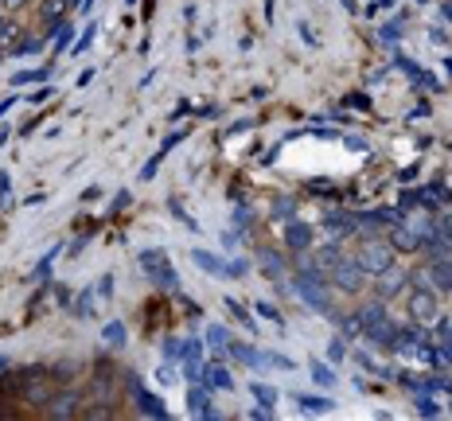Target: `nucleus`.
<instances>
[{
  "label": "nucleus",
  "instance_id": "nucleus-29",
  "mask_svg": "<svg viewBox=\"0 0 452 421\" xmlns=\"http://www.w3.org/2000/svg\"><path fill=\"white\" fill-rule=\"evenodd\" d=\"M102 339L113 343V348H121V343H125V324H121V320H109V324L102 328Z\"/></svg>",
  "mask_w": 452,
  "mask_h": 421
},
{
  "label": "nucleus",
  "instance_id": "nucleus-2",
  "mask_svg": "<svg viewBox=\"0 0 452 421\" xmlns=\"http://www.w3.org/2000/svg\"><path fill=\"white\" fill-rule=\"evenodd\" d=\"M141 269L148 273V281H152L156 289L179 293V273L172 269V262H168L164 250H144V253H141Z\"/></svg>",
  "mask_w": 452,
  "mask_h": 421
},
{
  "label": "nucleus",
  "instance_id": "nucleus-21",
  "mask_svg": "<svg viewBox=\"0 0 452 421\" xmlns=\"http://www.w3.org/2000/svg\"><path fill=\"white\" fill-rule=\"evenodd\" d=\"M74 409H78V394H74V390H67L63 398H55V402L47 406V413H51V418H71Z\"/></svg>",
  "mask_w": 452,
  "mask_h": 421
},
{
  "label": "nucleus",
  "instance_id": "nucleus-26",
  "mask_svg": "<svg viewBox=\"0 0 452 421\" xmlns=\"http://www.w3.org/2000/svg\"><path fill=\"white\" fill-rule=\"evenodd\" d=\"M223 308H226L230 316H234V320H238L242 328H253V320H250V308H242V304L234 301V297H223Z\"/></svg>",
  "mask_w": 452,
  "mask_h": 421
},
{
  "label": "nucleus",
  "instance_id": "nucleus-7",
  "mask_svg": "<svg viewBox=\"0 0 452 421\" xmlns=\"http://www.w3.org/2000/svg\"><path fill=\"white\" fill-rule=\"evenodd\" d=\"M390 246H394V253H417L421 246H425V230L409 227V223H394L390 227Z\"/></svg>",
  "mask_w": 452,
  "mask_h": 421
},
{
  "label": "nucleus",
  "instance_id": "nucleus-48",
  "mask_svg": "<svg viewBox=\"0 0 452 421\" xmlns=\"http://www.w3.org/2000/svg\"><path fill=\"white\" fill-rule=\"evenodd\" d=\"M300 36H304V39H308V43H312V47H316V43H320V39H316V32H312V27H308V24H300Z\"/></svg>",
  "mask_w": 452,
  "mask_h": 421
},
{
  "label": "nucleus",
  "instance_id": "nucleus-10",
  "mask_svg": "<svg viewBox=\"0 0 452 421\" xmlns=\"http://www.w3.org/2000/svg\"><path fill=\"white\" fill-rule=\"evenodd\" d=\"M409 316L429 324V320H437V293L433 289H414L409 293Z\"/></svg>",
  "mask_w": 452,
  "mask_h": 421
},
{
  "label": "nucleus",
  "instance_id": "nucleus-38",
  "mask_svg": "<svg viewBox=\"0 0 452 421\" xmlns=\"http://www.w3.org/2000/svg\"><path fill=\"white\" fill-rule=\"evenodd\" d=\"M98 297H102V301H109V297H113V273H102V281H98Z\"/></svg>",
  "mask_w": 452,
  "mask_h": 421
},
{
  "label": "nucleus",
  "instance_id": "nucleus-42",
  "mask_svg": "<svg viewBox=\"0 0 452 421\" xmlns=\"http://www.w3.org/2000/svg\"><path fill=\"white\" fill-rule=\"evenodd\" d=\"M265 273H269V277H277V273H281V262H277L273 253H265Z\"/></svg>",
  "mask_w": 452,
  "mask_h": 421
},
{
  "label": "nucleus",
  "instance_id": "nucleus-49",
  "mask_svg": "<svg viewBox=\"0 0 452 421\" xmlns=\"http://www.w3.org/2000/svg\"><path fill=\"white\" fill-rule=\"evenodd\" d=\"M343 145H347V148H359V152H367V145H363L359 137H343Z\"/></svg>",
  "mask_w": 452,
  "mask_h": 421
},
{
  "label": "nucleus",
  "instance_id": "nucleus-46",
  "mask_svg": "<svg viewBox=\"0 0 452 421\" xmlns=\"http://www.w3.org/2000/svg\"><path fill=\"white\" fill-rule=\"evenodd\" d=\"M129 199H133L129 192H117V199H113V211H125V207H129Z\"/></svg>",
  "mask_w": 452,
  "mask_h": 421
},
{
  "label": "nucleus",
  "instance_id": "nucleus-43",
  "mask_svg": "<svg viewBox=\"0 0 452 421\" xmlns=\"http://www.w3.org/2000/svg\"><path fill=\"white\" fill-rule=\"evenodd\" d=\"M409 207H421V199H417V192H402V211H409Z\"/></svg>",
  "mask_w": 452,
  "mask_h": 421
},
{
  "label": "nucleus",
  "instance_id": "nucleus-1",
  "mask_svg": "<svg viewBox=\"0 0 452 421\" xmlns=\"http://www.w3.org/2000/svg\"><path fill=\"white\" fill-rule=\"evenodd\" d=\"M359 328H363V336H367L370 343H382L386 351H390L394 336H398L394 320L386 316V308H382L378 301H374V304H363V308H359Z\"/></svg>",
  "mask_w": 452,
  "mask_h": 421
},
{
  "label": "nucleus",
  "instance_id": "nucleus-24",
  "mask_svg": "<svg viewBox=\"0 0 452 421\" xmlns=\"http://www.w3.org/2000/svg\"><path fill=\"white\" fill-rule=\"evenodd\" d=\"M402 27H405V16H398V20H386V24L378 27V39H382V43H398V39H402Z\"/></svg>",
  "mask_w": 452,
  "mask_h": 421
},
{
  "label": "nucleus",
  "instance_id": "nucleus-11",
  "mask_svg": "<svg viewBox=\"0 0 452 421\" xmlns=\"http://www.w3.org/2000/svg\"><path fill=\"white\" fill-rule=\"evenodd\" d=\"M402 383L414 390V394H452V378L444 374H429V378H414V374H402Z\"/></svg>",
  "mask_w": 452,
  "mask_h": 421
},
{
  "label": "nucleus",
  "instance_id": "nucleus-22",
  "mask_svg": "<svg viewBox=\"0 0 452 421\" xmlns=\"http://www.w3.org/2000/svg\"><path fill=\"white\" fill-rule=\"evenodd\" d=\"M324 227L332 230V234H351V230H359V218L355 215H328Z\"/></svg>",
  "mask_w": 452,
  "mask_h": 421
},
{
  "label": "nucleus",
  "instance_id": "nucleus-9",
  "mask_svg": "<svg viewBox=\"0 0 452 421\" xmlns=\"http://www.w3.org/2000/svg\"><path fill=\"white\" fill-rule=\"evenodd\" d=\"M328 277H332V281H335L343 293H359V289H363V277H367V273L355 265V258H339V265H335Z\"/></svg>",
  "mask_w": 452,
  "mask_h": 421
},
{
  "label": "nucleus",
  "instance_id": "nucleus-39",
  "mask_svg": "<svg viewBox=\"0 0 452 421\" xmlns=\"http://www.w3.org/2000/svg\"><path fill=\"white\" fill-rule=\"evenodd\" d=\"M183 137H188V133H183V129H176V133H172V137L164 141V145H160V152H156V157H168V152H172V148H176L179 141H183Z\"/></svg>",
  "mask_w": 452,
  "mask_h": 421
},
{
  "label": "nucleus",
  "instance_id": "nucleus-12",
  "mask_svg": "<svg viewBox=\"0 0 452 421\" xmlns=\"http://www.w3.org/2000/svg\"><path fill=\"white\" fill-rule=\"evenodd\" d=\"M203 383L211 390H234V374L226 371L223 363H211V367H203Z\"/></svg>",
  "mask_w": 452,
  "mask_h": 421
},
{
  "label": "nucleus",
  "instance_id": "nucleus-36",
  "mask_svg": "<svg viewBox=\"0 0 452 421\" xmlns=\"http://www.w3.org/2000/svg\"><path fill=\"white\" fill-rule=\"evenodd\" d=\"M94 36H98V24H86L82 39H78V43H74V47H71V55H82V51L90 47V43H94Z\"/></svg>",
  "mask_w": 452,
  "mask_h": 421
},
{
  "label": "nucleus",
  "instance_id": "nucleus-35",
  "mask_svg": "<svg viewBox=\"0 0 452 421\" xmlns=\"http://www.w3.org/2000/svg\"><path fill=\"white\" fill-rule=\"evenodd\" d=\"M328 359H332V363H343L347 359V339L343 336H335L332 343H328Z\"/></svg>",
  "mask_w": 452,
  "mask_h": 421
},
{
  "label": "nucleus",
  "instance_id": "nucleus-32",
  "mask_svg": "<svg viewBox=\"0 0 452 421\" xmlns=\"http://www.w3.org/2000/svg\"><path fill=\"white\" fill-rule=\"evenodd\" d=\"M250 390H253V398H258L262 406H269V409H273V402H277V390H273V386H265V383H250Z\"/></svg>",
  "mask_w": 452,
  "mask_h": 421
},
{
  "label": "nucleus",
  "instance_id": "nucleus-5",
  "mask_svg": "<svg viewBox=\"0 0 452 421\" xmlns=\"http://www.w3.org/2000/svg\"><path fill=\"white\" fill-rule=\"evenodd\" d=\"M293 293H297V297L308 304V308H316V312H332V301H328V293H324V281H316V277L297 273V281H293Z\"/></svg>",
  "mask_w": 452,
  "mask_h": 421
},
{
  "label": "nucleus",
  "instance_id": "nucleus-18",
  "mask_svg": "<svg viewBox=\"0 0 452 421\" xmlns=\"http://www.w3.org/2000/svg\"><path fill=\"white\" fill-rule=\"evenodd\" d=\"M335 265H339V246H324V250L312 258V269H316L320 277H328Z\"/></svg>",
  "mask_w": 452,
  "mask_h": 421
},
{
  "label": "nucleus",
  "instance_id": "nucleus-31",
  "mask_svg": "<svg viewBox=\"0 0 452 421\" xmlns=\"http://www.w3.org/2000/svg\"><path fill=\"white\" fill-rule=\"evenodd\" d=\"M297 402H300L304 409H312V413H316V409H320V413H328V409H335V402H332V398H308V394H300Z\"/></svg>",
  "mask_w": 452,
  "mask_h": 421
},
{
  "label": "nucleus",
  "instance_id": "nucleus-51",
  "mask_svg": "<svg viewBox=\"0 0 452 421\" xmlns=\"http://www.w3.org/2000/svg\"><path fill=\"white\" fill-rule=\"evenodd\" d=\"M27 0H4V12H16V8H24Z\"/></svg>",
  "mask_w": 452,
  "mask_h": 421
},
{
  "label": "nucleus",
  "instance_id": "nucleus-3",
  "mask_svg": "<svg viewBox=\"0 0 452 421\" xmlns=\"http://www.w3.org/2000/svg\"><path fill=\"white\" fill-rule=\"evenodd\" d=\"M355 265L363 269V273H370V277H382L386 269H394V246L390 242H378V238L363 242L359 253H355Z\"/></svg>",
  "mask_w": 452,
  "mask_h": 421
},
{
  "label": "nucleus",
  "instance_id": "nucleus-41",
  "mask_svg": "<svg viewBox=\"0 0 452 421\" xmlns=\"http://www.w3.org/2000/svg\"><path fill=\"white\" fill-rule=\"evenodd\" d=\"M347 106H355V109H370V98H367V94H347Z\"/></svg>",
  "mask_w": 452,
  "mask_h": 421
},
{
  "label": "nucleus",
  "instance_id": "nucleus-55",
  "mask_svg": "<svg viewBox=\"0 0 452 421\" xmlns=\"http://www.w3.org/2000/svg\"><path fill=\"white\" fill-rule=\"evenodd\" d=\"M0 8H4V0H0Z\"/></svg>",
  "mask_w": 452,
  "mask_h": 421
},
{
  "label": "nucleus",
  "instance_id": "nucleus-30",
  "mask_svg": "<svg viewBox=\"0 0 452 421\" xmlns=\"http://www.w3.org/2000/svg\"><path fill=\"white\" fill-rule=\"evenodd\" d=\"M312 383H316V386H335L332 367H324L320 359H312Z\"/></svg>",
  "mask_w": 452,
  "mask_h": 421
},
{
  "label": "nucleus",
  "instance_id": "nucleus-40",
  "mask_svg": "<svg viewBox=\"0 0 452 421\" xmlns=\"http://www.w3.org/2000/svg\"><path fill=\"white\" fill-rule=\"evenodd\" d=\"M164 355H168V359H183V339H168Z\"/></svg>",
  "mask_w": 452,
  "mask_h": 421
},
{
  "label": "nucleus",
  "instance_id": "nucleus-16",
  "mask_svg": "<svg viewBox=\"0 0 452 421\" xmlns=\"http://www.w3.org/2000/svg\"><path fill=\"white\" fill-rule=\"evenodd\" d=\"M285 246L289 250H308L312 246V227L308 223H289L285 227Z\"/></svg>",
  "mask_w": 452,
  "mask_h": 421
},
{
  "label": "nucleus",
  "instance_id": "nucleus-50",
  "mask_svg": "<svg viewBox=\"0 0 452 421\" xmlns=\"http://www.w3.org/2000/svg\"><path fill=\"white\" fill-rule=\"evenodd\" d=\"M156 378H160L164 386H172V367H160V371H156Z\"/></svg>",
  "mask_w": 452,
  "mask_h": 421
},
{
  "label": "nucleus",
  "instance_id": "nucleus-45",
  "mask_svg": "<svg viewBox=\"0 0 452 421\" xmlns=\"http://www.w3.org/2000/svg\"><path fill=\"white\" fill-rule=\"evenodd\" d=\"M437 230H440V234H444V238L452 242V215H444V218H440V223H437Z\"/></svg>",
  "mask_w": 452,
  "mask_h": 421
},
{
  "label": "nucleus",
  "instance_id": "nucleus-56",
  "mask_svg": "<svg viewBox=\"0 0 452 421\" xmlns=\"http://www.w3.org/2000/svg\"><path fill=\"white\" fill-rule=\"evenodd\" d=\"M129 4H137V0H129Z\"/></svg>",
  "mask_w": 452,
  "mask_h": 421
},
{
  "label": "nucleus",
  "instance_id": "nucleus-47",
  "mask_svg": "<svg viewBox=\"0 0 452 421\" xmlns=\"http://www.w3.org/2000/svg\"><path fill=\"white\" fill-rule=\"evenodd\" d=\"M386 8H394V0H374V4H370L367 12L374 16V12H386Z\"/></svg>",
  "mask_w": 452,
  "mask_h": 421
},
{
  "label": "nucleus",
  "instance_id": "nucleus-33",
  "mask_svg": "<svg viewBox=\"0 0 452 421\" xmlns=\"http://www.w3.org/2000/svg\"><path fill=\"white\" fill-rule=\"evenodd\" d=\"M414 406H417V413H421V418H440V406L433 402V398H425V394H417Z\"/></svg>",
  "mask_w": 452,
  "mask_h": 421
},
{
  "label": "nucleus",
  "instance_id": "nucleus-17",
  "mask_svg": "<svg viewBox=\"0 0 452 421\" xmlns=\"http://www.w3.org/2000/svg\"><path fill=\"white\" fill-rule=\"evenodd\" d=\"M63 12H67V0H47L39 8V20H43V32H55L63 24Z\"/></svg>",
  "mask_w": 452,
  "mask_h": 421
},
{
  "label": "nucleus",
  "instance_id": "nucleus-13",
  "mask_svg": "<svg viewBox=\"0 0 452 421\" xmlns=\"http://www.w3.org/2000/svg\"><path fill=\"white\" fill-rule=\"evenodd\" d=\"M429 281H433V289H452V258H433L429 265Z\"/></svg>",
  "mask_w": 452,
  "mask_h": 421
},
{
  "label": "nucleus",
  "instance_id": "nucleus-8",
  "mask_svg": "<svg viewBox=\"0 0 452 421\" xmlns=\"http://www.w3.org/2000/svg\"><path fill=\"white\" fill-rule=\"evenodd\" d=\"M191 262L199 265V269H207L211 277H242L246 269H250L246 262H218V258L207 253V250H195V253H191Z\"/></svg>",
  "mask_w": 452,
  "mask_h": 421
},
{
  "label": "nucleus",
  "instance_id": "nucleus-52",
  "mask_svg": "<svg viewBox=\"0 0 452 421\" xmlns=\"http://www.w3.org/2000/svg\"><path fill=\"white\" fill-rule=\"evenodd\" d=\"M440 16H444V20H449V24H452V0H449V4H444V8H440Z\"/></svg>",
  "mask_w": 452,
  "mask_h": 421
},
{
  "label": "nucleus",
  "instance_id": "nucleus-34",
  "mask_svg": "<svg viewBox=\"0 0 452 421\" xmlns=\"http://www.w3.org/2000/svg\"><path fill=\"white\" fill-rule=\"evenodd\" d=\"M253 312H258V316H265V320H273L277 328H285V320H281V312H277V304H269V301H258V304H253Z\"/></svg>",
  "mask_w": 452,
  "mask_h": 421
},
{
  "label": "nucleus",
  "instance_id": "nucleus-53",
  "mask_svg": "<svg viewBox=\"0 0 452 421\" xmlns=\"http://www.w3.org/2000/svg\"><path fill=\"white\" fill-rule=\"evenodd\" d=\"M78 4H82V0H67V8H78Z\"/></svg>",
  "mask_w": 452,
  "mask_h": 421
},
{
  "label": "nucleus",
  "instance_id": "nucleus-28",
  "mask_svg": "<svg viewBox=\"0 0 452 421\" xmlns=\"http://www.w3.org/2000/svg\"><path fill=\"white\" fill-rule=\"evenodd\" d=\"M51 39H55V43H51L55 51H67V47H71V39H74V27L67 24V20H63V24L55 27V32H51Z\"/></svg>",
  "mask_w": 452,
  "mask_h": 421
},
{
  "label": "nucleus",
  "instance_id": "nucleus-37",
  "mask_svg": "<svg viewBox=\"0 0 452 421\" xmlns=\"http://www.w3.org/2000/svg\"><path fill=\"white\" fill-rule=\"evenodd\" d=\"M0 203L12 207V180H8V172H0Z\"/></svg>",
  "mask_w": 452,
  "mask_h": 421
},
{
  "label": "nucleus",
  "instance_id": "nucleus-20",
  "mask_svg": "<svg viewBox=\"0 0 452 421\" xmlns=\"http://www.w3.org/2000/svg\"><path fill=\"white\" fill-rule=\"evenodd\" d=\"M24 43H12V55H20V59H27V55H39V51L47 47V36H20Z\"/></svg>",
  "mask_w": 452,
  "mask_h": 421
},
{
  "label": "nucleus",
  "instance_id": "nucleus-25",
  "mask_svg": "<svg viewBox=\"0 0 452 421\" xmlns=\"http://www.w3.org/2000/svg\"><path fill=\"white\" fill-rule=\"evenodd\" d=\"M417 199H421V207H440L444 199H449V192H444L440 183H433V187H421V192H417Z\"/></svg>",
  "mask_w": 452,
  "mask_h": 421
},
{
  "label": "nucleus",
  "instance_id": "nucleus-14",
  "mask_svg": "<svg viewBox=\"0 0 452 421\" xmlns=\"http://www.w3.org/2000/svg\"><path fill=\"white\" fill-rule=\"evenodd\" d=\"M188 409L195 413V418H207V421H218V418H223V413H218V409L207 402V390H199V386L188 394Z\"/></svg>",
  "mask_w": 452,
  "mask_h": 421
},
{
  "label": "nucleus",
  "instance_id": "nucleus-23",
  "mask_svg": "<svg viewBox=\"0 0 452 421\" xmlns=\"http://www.w3.org/2000/svg\"><path fill=\"white\" fill-rule=\"evenodd\" d=\"M230 343V332H226L223 324H214V328H207V348L214 351V355H223V348Z\"/></svg>",
  "mask_w": 452,
  "mask_h": 421
},
{
  "label": "nucleus",
  "instance_id": "nucleus-54",
  "mask_svg": "<svg viewBox=\"0 0 452 421\" xmlns=\"http://www.w3.org/2000/svg\"><path fill=\"white\" fill-rule=\"evenodd\" d=\"M417 4H429V0H417Z\"/></svg>",
  "mask_w": 452,
  "mask_h": 421
},
{
  "label": "nucleus",
  "instance_id": "nucleus-6",
  "mask_svg": "<svg viewBox=\"0 0 452 421\" xmlns=\"http://www.w3.org/2000/svg\"><path fill=\"white\" fill-rule=\"evenodd\" d=\"M129 394H133V402H137V413H144V418H156V421H168V418H172V413H168V406H164L156 394H148V390H144L137 374H129Z\"/></svg>",
  "mask_w": 452,
  "mask_h": 421
},
{
  "label": "nucleus",
  "instance_id": "nucleus-4",
  "mask_svg": "<svg viewBox=\"0 0 452 421\" xmlns=\"http://www.w3.org/2000/svg\"><path fill=\"white\" fill-rule=\"evenodd\" d=\"M230 348V355L238 363H246V367H253V371H293V359H285V355H269V351H258L250 348V343H226Z\"/></svg>",
  "mask_w": 452,
  "mask_h": 421
},
{
  "label": "nucleus",
  "instance_id": "nucleus-15",
  "mask_svg": "<svg viewBox=\"0 0 452 421\" xmlns=\"http://www.w3.org/2000/svg\"><path fill=\"white\" fill-rule=\"evenodd\" d=\"M394 62H398V67H402V71L405 74H409V82H417V86H425V90H437V78H429V74H425V67H421V62H414V59H405V55H398V59H394Z\"/></svg>",
  "mask_w": 452,
  "mask_h": 421
},
{
  "label": "nucleus",
  "instance_id": "nucleus-19",
  "mask_svg": "<svg viewBox=\"0 0 452 421\" xmlns=\"http://www.w3.org/2000/svg\"><path fill=\"white\" fill-rule=\"evenodd\" d=\"M51 71L55 67H47V62H39V67H32V71H16L12 74V86H32V82H47Z\"/></svg>",
  "mask_w": 452,
  "mask_h": 421
},
{
  "label": "nucleus",
  "instance_id": "nucleus-27",
  "mask_svg": "<svg viewBox=\"0 0 452 421\" xmlns=\"http://www.w3.org/2000/svg\"><path fill=\"white\" fill-rule=\"evenodd\" d=\"M16 39H20V27H16L4 12H0V47H12Z\"/></svg>",
  "mask_w": 452,
  "mask_h": 421
},
{
  "label": "nucleus",
  "instance_id": "nucleus-44",
  "mask_svg": "<svg viewBox=\"0 0 452 421\" xmlns=\"http://www.w3.org/2000/svg\"><path fill=\"white\" fill-rule=\"evenodd\" d=\"M74 316H82V320H86V316H90V293H86L82 301L74 304Z\"/></svg>",
  "mask_w": 452,
  "mask_h": 421
}]
</instances>
